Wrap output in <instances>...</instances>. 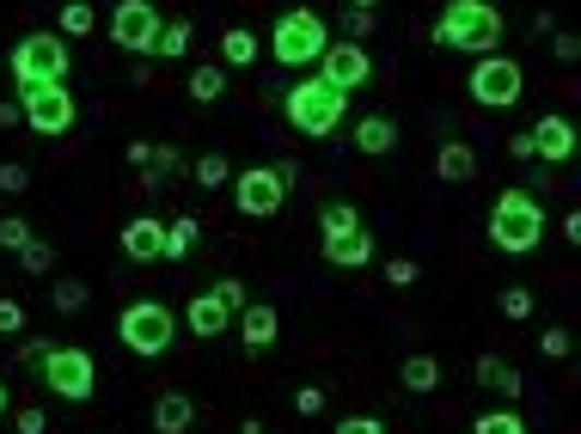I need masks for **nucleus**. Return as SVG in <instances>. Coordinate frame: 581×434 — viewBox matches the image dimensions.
<instances>
[{"mask_svg": "<svg viewBox=\"0 0 581 434\" xmlns=\"http://www.w3.org/2000/svg\"><path fill=\"white\" fill-rule=\"evenodd\" d=\"M183 325H190V337H221V330L233 325V312L221 306L214 294H197L190 306H183Z\"/></svg>", "mask_w": 581, "mask_h": 434, "instance_id": "obj_17", "label": "nucleus"}, {"mask_svg": "<svg viewBox=\"0 0 581 434\" xmlns=\"http://www.w3.org/2000/svg\"><path fill=\"white\" fill-rule=\"evenodd\" d=\"M190 25H183V19H166V25H159V44H153V56H166V62H178L183 49H190Z\"/></svg>", "mask_w": 581, "mask_h": 434, "instance_id": "obj_25", "label": "nucleus"}, {"mask_svg": "<svg viewBox=\"0 0 581 434\" xmlns=\"http://www.w3.org/2000/svg\"><path fill=\"white\" fill-rule=\"evenodd\" d=\"M477 386H484V391H496V398H520V386H526V379H520V367H514V361H502V355H484V361H477Z\"/></svg>", "mask_w": 581, "mask_h": 434, "instance_id": "obj_19", "label": "nucleus"}, {"mask_svg": "<svg viewBox=\"0 0 581 434\" xmlns=\"http://www.w3.org/2000/svg\"><path fill=\"white\" fill-rule=\"evenodd\" d=\"M159 7L153 0H117V13H110V44L129 49V56H153V44H159Z\"/></svg>", "mask_w": 581, "mask_h": 434, "instance_id": "obj_11", "label": "nucleus"}, {"mask_svg": "<svg viewBox=\"0 0 581 434\" xmlns=\"http://www.w3.org/2000/svg\"><path fill=\"white\" fill-rule=\"evenodd\" d=\"M576 56H581V37L557 32V62H576Z\"/></svg>", "mask_w": 581, "mask_h": 434, "instance_id": "obj_44", "label": "nucleus"}, {"mask_svg": "<svg viewBox=\"0 0 581 434\" xmlns=\"http://www.w3.org/2000/svg\"><path fill=\"white\" fill-rule=\"evenodd\" d=\"M472 434H526V422H520L514 410L502 403V410H489V417H477V422H472Z\"/></svg>", "mask_w": 581, "mask_h": 434, "instance_id": "obj_27", "label": "nucleus"}, {"mask_svg": "<svg viewBox=\"0 0 581 434\" xmlns=\"http://www.w3.org/2000/svg\"><path fill=\"white\" fill-rule=\"evenodd\" d=\"M282 110H288V123L300 129V135L324 141V135H336L343 117H349V93H336V86H324V80L312 74V80H294Z\"/></svg>", "mask_w": 581, "mask_h": 434, "instance_id": "obj_3", "label": "nucleus"}, {"mask_svg": "<svg viewBox=\"0 0 581 434\" xmlns=\"http://www.w3.org/2000/svg\"><path fill=\"white\" fill-rule=\"evenodd\" d=\"M227 178H233V166H227L221 154H202V159H197V184H202V190H221Z\"/></svg>", "mask_w": 581, "mask_h": 434, "instance_id": "obj_29", "label": "nucleus"}, {"mask_svg": "<svg viewBox=\"0 0 581 434\" xmlns=\"http://www.w3.org/2000/svg\"><path fill=\"white\" fill-rule=\"evenodd\" d=\"M233 318H239V337H245V349H270V342L282 337V312H275V306H263V300H245V306L233 312Z\"/></svg>", "mask_w": 581, "mask_h": 434, "instance_id": "obj_15", "label": "nucleus"}, {"mask_svg": "<svg viewBox=\"0 0 581 434\" xmlns=\"http://www.w3.org/2000/svg\"><path fill=\"white\" fill-rule=\"evenodd\" d=\"M122 251H129L135 264H159V257H166V220H129V227H122Z\"/></svg>", "mask_w": 581, "mask_h": 434, "instance_id": "obj_16", "label": "nucleus"}, {"mask_svg": "<svg viewBox=\"0 0 581 434\" xmlns=\"http://www.w3.org/2000/svg\"><path fill=\"white\" fill-rule=\"evenodd\" d=\"M251 62H258V37L245 25H227L221 32V68H251Z\"/></svg>", "mask_w": 581, "mask_h": 434, "instance_id": "obj_22", "label": "nucleus"}, {"mask_svg": "<svg viewBox=\"0 0 581 434\" xmlns=\"http://www.w3.org/2000/svg\"><path fill=\"white\" fill-rule=\"evenodd\" d=\"M117 330H122V342L135 349V355H166L171 349V337H178V312L171 306H159V300H135V306L117 318Z\"/></svg>", "mask_w": 581, "mask_h": 434, "instance_id": "obj_7", "label": "nucleus"}, {"mask_svg": "<svg viewBox=\"0 0 581 434\" xmlns=\"http://www.w3.org/2000/svg\"><path fill=\"white\" fill-rule=\"evenodd\" d=\"M80 306H86V281H74V276L56 281V312H80Z\"/></svg>", "mask_w": 581, "mask_h": 434, "instance_id": "obj_31", "label": "nucleus"}, {"mask_svg": "<svg viewBox=\"0 0 581 434\" xmlns=\"http://www.w3.org/2000/svg\"><path fill=\"white\" fill-rule=\"evenodd\" d=\"M398 379H404V391H435V386H441V361H435V355H411L404 367H398Z\"/></svg>", "mask_w": 581, "mask_h": 434, "instance_id": "obj_24", "label": "nucleus"}, {"mask_svg": "<svg viewBox=\"0 0 581 434\" xmlns=\"http://www.w3.org/2000/svg\"><path fill=\"white\" fill-rule=\"evenodd\" d=\"M0 245H7V251H25V245H31V227H25L19 215H7V220H0Z\"/></svg>", "mask_w": 581, "mask_h": 434, "instance_id": "obj_32", "label": "nucleus"}, {"mask_svg": "<svg viewBox=\"0 0 581 434\" xmlns=\"http://www.w3.org/2000/svg\"><path fill=\"white\" fill-rule=\"evenodd\" d=\"M386 281H392V288H411V281H416V264H411V257H392V264H386Z\"/></svg>", "mask_w": 581, "mask_h": 434, "instance_id": "obj_42", "label": "nucleus"}, {"mask_svg": "<svg viewBox=\"0 0 581 434\" xmlns=\"http://www.w3.org/2000/svg\"><path fill=\"white\" fill-rule=\"evenodd\" d=\"M61 32L56 37H92V25H98V13H92L86 0H74V7H61V19H56Z\"/></svg>", "mask_w": 581, "mask_h": 434, "instance_id": "obj_26", "label": "nucleus"}, {"mask_svg": "<svg viewBox=\"0 0 581 434\" xmlns=\"http://www.w3.org/2000/svg\"><path fill=\"white\" fill-rule=\"evenodd\" d=\"M319 68H324L319 80H324V86H336V93H361L367 80H374V62H367L361 44H324Z\"/></svg>", "mask_w": 581, "mask_h": 434, "instance_id": "obj_13", "label": "nucleus"}, {"mask_svg": "<svg viewBox=\"0 0 581 434\" xmlns=\"http://www.w3.org/2000/svg\"><path fill=\"white\" fill-rule=\"evenodd\" d=\"M343 25H349V44H361V37H374V25H380V19L361 13V7H349V13H343Z\"/></svg>", "mask_w": 581, "mask_h": 434, "instance_id": "obj_33", "label": "nucleus"}, {"mask_svg": "<svg viewBox=\"0 0 581 434\" xmlns=\"http://www.w3.org/2000/svg\"><path fill=\"white\" fill-rule=\"evenodd\" d=\"M545 239V208H538L533 190H502L496 208H489V245L502 257H526Z\"/></svg>", "mask_w": 581, "mask_h": 434, "instance_id": "obj_1", "label": "nucleus"}, {"mask_svg": "<svg viewBox=\"0 0 581 434\" xmlns=\"http://www.w3.org/2000/svg\"><path fill=\"white\" fill-rule=\"evenodd\" d=\"M68 37H56V32H31L25 44L13 49V80H19V93L25 86H61L68 80Z\"/></svg>", "mask_w": 581, "mask_h": 434, "instance_id": "obj_6", "label": "nucleus"}, {"mask_svg": "<svg viewBox=\"0 0 581 434\" xmlns=\"http://www.w3.org/2000/svg\"><path fill=\"white\" fill-rule=\"evenodd\" d=\"M355 147H361V154H392L398 147V123L392 117H361V123H355Z\"/></svg>", "mask_w": 581, "mask_h": 434, "instance_id": "obj_20", "label": "nucleus"}, {"mask_svg": "<svg viewBox=\"0 0 581 434\" xmlns=\"http://www.w3.org/2000/svg\"><path fill=\"white\" fill-rule=\"evenodd\" d=\"M538 355H550V361H564V355H569V330H557V325H550V330H545V337H538Z\"/></svg>", "mask_w": 581, "mask_h": 434, "instance_id": "obj_38", "label": "nucleus"}, {"mask_svg": "<svg viewBox=\"0 0 581 434\" xmlns=\"http://www.w3.org/2000/svg\"><path fill=\"white\" fill-rule=\"evenodd\" d=\"M502 318H533V294H526V288H508V294H502Z\"/></svg>", "mask_w": 581, "mask_h": 434, "instance_id": "obj_34", "label": "nucleus"}, {"mask_svg": "<svg viewBox=\"0 0 581 434\" xmlns=\"http://www.w3.org/2000/svg\"><path fill=\"white\" fill-rule=\"evenodd\" d=\"M319 227H324V264L331 269H367L374 264V239H367L361 215H355L349 202H331L319 215Z\"/></svg>", "mask_w": 581, "mask_h": 434, "instance_id": "obj_4", "label": "nucleus"}, {"mask_svg": "<svg viewBox=\"0 0 581 434\" xmlns=\"http://www.w3.org/2000/svg\"><path fill=\"white\" fill-rule=\"evenodd\" d=\"M183 93L197 98V105H214V98L227 93V68H214V62H202L197 74L183 80Z\"/></svg>", "mask_w": 581, "mask_h": 434, "instance_id": "obj_23", "label": "nucleus"}, {"mask_svg": "<svg viewBox=\"0 0 581 434\" xmlns=\"http://www.w3.org/2000/svg\"><path fill=\"white\" fill-rule=\"evenodd\" d=\"M209 294L221 300V306H227V312H239V306H245V288H239V281H233V276H227V281H214Z\"/></svg>", "mask_w": 581, "mask_h": 434, "instance_id": "obj_39", "label": "nucleus"}, {"mask_svg": "<svg viewBox=\"0 0 581 434\" xmlns=\"http://www.w3.org/2000/svg\"><path fill=\"white\" fill-rule=\"evenodd\" d=\"M435 171H441L447 184H465V178L477 171V154L465 147V141H447L441 154H435Z\"/></svg>", "mask_w": 581, "mask_h": 434, "instance_id": "obj_21", "label": "nucleus"}, {"mask_svg": "<svg viewBox=\"0 0 581 434\" xmlns=\"http://www.w3.org/2000/svg\"><path fill=\"white\" fill-rule=\"evenodd\" d=\"M25 330V306L19 300H0V337H19Z\"/></svg>", "mask_w": 581, "mask_h": 434, "instance_id": "obj_37", "label": "nucleus"}, {"mask_svg": "<svg viewBox=\"0 0 581 434\" xmlns=\"http://www.w3.org/2000/svg\"><path fill=\"white\" fill-rule=\"evenodd\" d=\"M233 202H239V215L270 220V215H282L288 184H282V171H275V166H251V171H239V178H233Z\"/></svg>", "mask_w": 581, "mask_h": 434, "instance_id": "obj_12", "label": "nucleus"}, {"mask_svg": "<svg viewBox=\"0 0 581 434\" xmlns=\"http://www.w3.org/2000/svg\"><path fill=\"white\" fill-rule=\"evenodd\" d=\"M0 417H7V386H0Z\"/></svg>", "mask_w": 581, "mask_h": 434, "instance_id": "obj_48", "label": "nucleus"}, {"mask_svg": "<svg viewBox=\"0 0 581 434\" xmlns=\"http://www.w3.org/2000/svg\"><path fill=\"white\" fill-rule=\"evenodd\" d=\"M190 245H197V220H171L166 227V257L178 264V257H190Z\"/></svg>", "mask_w": 581, "mask_h": 434, "instance_id": "obj_28", "label": "nucleus"}, {"mask_svg": "<svg viewBox=\"0 0 581 434\" xmlns=\"http://www.w3.org/2000/svg\"><path fill=\"white\" fill-rule=\"evenodd\" d=\"M19 434H49V417H44V410H19Z\"/></svg>", "mask_w": 581, "mask_h": 434, "instance_id": "obj_43", "label": "nucleus"}, {"mask_svg": "<svg viewBox=\"0 0 581 434\" xmlns=\"http://www.w3.org/2000/svg\"><path fill=\"white\" fill-rule=\"evenodd\" d=\"M0 190H7V196H19V190H31V166H0Z\"/></svg>", "mask_w": 581, "mask_h": 434, "instance_id": "obj_35", "label": "nucleus"}, {"mask_svg": "<svg viewBox=\"0 0 581 434\" xmlns=\"http://www.w3.org/2000/svg\"><path fill=\"white\" fill-rule=\"evenodd\" d=\"M294 410H300V417H319V410H324V391H319V386H300V391H294Z\"/></svg>", "mask_w": 581, "mask_h": 434, "instance_id": "obj_41", "label": "nucleus"}, {"mask_svg": "<svg viewBox=\"0 0 581 434\" xmlns=\"http://www.w3.org/2000/svg\"><path fill=\"white\" fill-rule=\"evenodd\" d=\"M19 264H25V276H44V269H49V264H56V251H49V245H44V239H31V245H25V251H19Z\"/></svg>", "mask_w": 581, "mask_h": 434, "instance_id": "obj_30", "label": "nucleus"}, {"mask_svg": "<svg viewBox=\"0 0 581 434\" xmlns=\"http://www.w3.org/2000/svg\"><path fill=\"white\" fill-rule=\"evenodd\" d=\"M502 13L489 0H447L441 25H435V44L441 49H472V56H496L502 49Z\"/></svg>", "mask_w": 581, "mask_h": 434, "instance_id": "obj_2", "label": "nucleus"}, {"mask_svg": "<svg viewBox=\"0 0 581 434\" xmlns=\"http://www.w3.org/2000/svg\"><path fill=\"white\" fill-rule=\"evenodd\" d=\"M13 123H25V117H19V105H0V129H13Z\"/></svg>", "mask_w": 581, "mask_h": 434, "instance_id": "obj_46", "label": "nucleus"}, {"mask_svg": "<svg viewBox=\"0 0 581 434\" xmlns=\"http://www.w3.org/2000/svg\"><path fill=\"white\" fill-rule=\"evenodd\" d=\"M465 86H472V98L484 110H508V105H520V93H526V68L496 49V56H477V68H472Z\"/></svg>", "mask_w": 581, "mask_h": 434, "instance_id": "obj_8", "label": "nucleus"}, {"mask_svg": "<svg viewBox=\"0 0 581 434\" xmlns=\"http://www.w3.org/2000/svg\"><path fill=\"white\" fill-rule=\"evenodd\" d=\"M197 422V403L183 398V391H159L153 398V434H183Z\"/></svg>", "mask_w": 581, "mask_h": 434, "instance_id": "obj_18", "label": "nucleus"}, {"mask_svg": "<svg viewBox=\"0 0 581 434\" xmlns=\"http://www.w3.org/2000/svg\"><path fill=\"white\" fill-rule=\"evenodd\" d=\"M343 7H361V13H374V7H380V0H343Z\"/></svg>", "mask_w": 581, "mask_h": 434, "instance_id": "obj_47", "label": "nucleus"}, {"mask_svg": "<svg viewBox=\"0 0 581 434\" xmlns=\"http://www.w3.org/2000/svg\"><path fill=\"white\" fill-rule=\"evenodd\" d=\"M526 135H533V159H550V166H564V159L576 154V123H569V117H538V123L526 129Z\"/></svg>", "mask_w": 581, "mask_h": 434, "instance_id": "obj_14", "label": "nucleus"}, {"mask_svg": "<svg viewBox=\"0 0 581 434\" xmlns=\"http://www.w3.org/2000/svg\"><path fill=\"white\" fill-rule=\"evenodd\" d=\"M336 434H386V422L380 417H343V422H336Z\"/></svg>", "mask_w": 581, "mask_h": 434, "instance_id": "obj_40", "label": "nucleus"}, {"mask_svg": "<svg viewBox=\"0 0 581 434\" xmlns=\"http://www.w3.org/2000/svg\"><path fill=\"white\" fill-rule=\"evenodd\" d=\"M324 44H331V25H324V19L312 13V7H294V13L275 19L270 49H275V62H282V68H306V62H319Z\"/></svg>", "mask_w": 581, "mask_h": 434, "instance_id": "obj_5", "label": "nucleus"}, {"mask_svg": "<svg viewBox=\"0 0 581 434\" xmlns=\"http://www.w3.org/2000/svg\"><path fill=\"white\" fill-rule=\"evenodd\" d=\"M508 154H514V159H533V135H526V129H520V135H508Z\"/></svg>", "mask_w": 581, "mask_h": 434, "instance_id": "obj_45", "label": "nucleus"}, {"mask_svg": "<svg viewBox=\"0 0 581 434\" xmlns=\"http://www.w3.org/2000/svg\"><path fill=\"white\" fill-rule=\"evenodd\" d=\"M44 386L68 403H86L92 391H98V367H92V355L74 349V342H61V349L49 342L44 349Z\"/></svg>", "mask_w": 581, "mask_h": 434, "instance_id": "obj_9", "label": "nucleus"}, {"mask_svg": "<svg viewBox=\"0 0 581 434\" xmlns=\"http://www.w3.org/2000/svg\"><path fill=\"white\" fill-rule=\"evenodd\" d=\"M153 171H141V184H159V178H166L171 166H178V154H171V147H153V159H147Z\"/></svg>", "mask_w": 581, "mask_h": 434, "instance_id": "obj_36", "label": "nucleus"}, {"mask_svg": "<svg viewBox=\"0 0 581 434\" xmlns=\"http://www.w3.org/2000/svg\"><path fill=\"white\" fill-rule=\"evenodd\" d=\"M19 117H25L37 135L56 141L80 123V105H74V93H68V80H61V86H25V93H19Z\"/></svg>", "mask_w": 581, "mask_h": 434, "instance_id": "obj_10", "label": "nucleus"}]
</instances>
